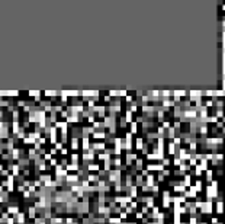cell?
Here are the masks:
<instances>
[{"label": "cell", "mask_w": 225, "mask_h": 224, "mask_svg": "<svg viewBox=\"0 0 225 224\" xmlns=\"http://www.w3.org/2000/svg\"><path fill=\"white\" fill-rule=\"evenodd\" d=\"M29 96H32V98H38V96H41V93L36 92V90H32V92H29Z\"/></svg>", "instance_id": "cell-5"}, {"label": "cell", "mask_w": 225, "mask_h": 224, "mask_svg": "<svg viewBox=\"0 0 225 224\" xmlns=\"http://www.w3.org/2000/svg\"><path fill=\"white\" fill-rule=\"evenodd\" d=\"M12 154H13V159H15V160H19V159H20V150H19V149H13Z\"/></svg>", "instance_id": "cell-3"}, {"label": "cell", "mask_w": 225, "mask_h": 224, "mask_svg": "<svg viewBox=\"0 0 225 224\" xmlns=\"http://www.w3.org/2000/svg\"><path fill=\"white\" fill-rule=\"evenodd\" d=\"M61 154H63V156H65V154H67V149H65V147L61 150Z\"/></svg>", "instance_id": "cell-6"}, {"label": "cell", "mask_w": 225, "mask_h": 224, "mask_svg": "<svg viewBox=\"0 0 225 224\" xmlns=\"http://www.w3.org/2000/svg\"><path fill=\"white\" fill-rule=\"evenodd\" d=\"M15 218H16V223L18 224H25V214L23 212H19Z\"/></svg>", "instance_id": "cell-1"}, {"label": "cell", "mask_w": 225, "mask_h": 224, "mask_svg": "<svg viewBox=\"0 0 225 224\" xmlns=\"http://www.w3.org/2000/svg\"><path fill=\"white\" fill-rule=\"evenodd\" d=\"M216 212H218V214H222V212H224V204H222L221 201L216 202Z\"/></svg>", "instance_id": "cell-4"}, {"label": "cell", "mask_w": 225, "mask_h": 224, "mask_svg": "<svg viewBox=\"0 0 225 224\" xmlns=\"http://www.w3.org/2000/svg\"><path fill=\"white\" fill-rule=\"evenodd\" d=\"M7 212L18 215V214H19V210H18V207H16V205H10V207H7Z\"/></svg>", "instance_id": "cell-2"}, {"label": "cell", "mask_w": 225, "mask_h": 224, "mask_svg": "<svg viewBox=\"0 0 225 224\" xmlns=\"http://www.w3.org/2000/svg\"><path fill=\"white\" fill-rule=\"evenodd\" d=\"M218 224H224V223H218Z\"/></svg>", "instance_id": "cell-7"}]
</instances>
